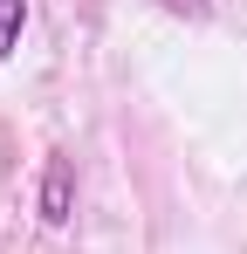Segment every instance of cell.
<instances>
[{
	"label": "cell",
	"instance_id": "cell-2",
	"mask_svg": "<svg viewBox=\"0 0 247 254\" xmlns=\"http://www.w3.org/2000/svg\"><path fill=\"white\" fill-rule=\"evenodd\" d=\"M21 28H28V0H0V62L21 48Z\"/></svg>",
	"mask_w": 247,
	"mask_h": 254
},
{
	"label": "cell",
	"instance_id": "cell-1",
	"mask_svg": "<svg viewBox=\"0 0 247 254\" xmlns=\"http://www.w3.org/2000/svg\"><path fill=\"white\" fill-rule=\"evenodd\" d=\"M35 213H41V227H69V220H76V158H69V151H48Z\"/></svg>",
	"mask_w": 247,
	"mask_h": 254
},
{
	"label": "cell",
	"instance_id": "cell-3",
	"mask_svg": "<svg viewBox=\"0 0 247 254\" xmlns=\"http://www.w3.org/2000/svg\"><path fill=\"white\" fill-rule=\"evenodd\" d=\"M165 14H179V21H206L213 14V0H158Z\"/></svg>",
	"mask_w": 247,
	"mask_h": 254
}]
</instances>
